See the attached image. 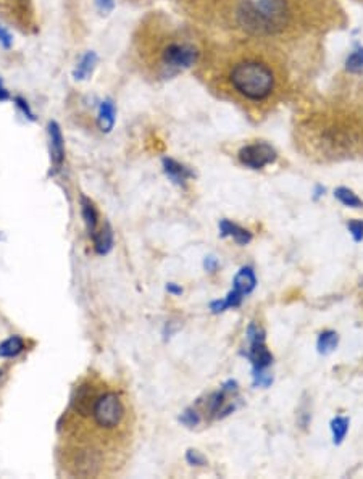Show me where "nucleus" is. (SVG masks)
Here are the masks:
<instances>
[{"label": "nucleus", "instance_id": "21", "mask_svg": "<svg viewBox=\"0 0 363 479\" xmlns=\"http://www.w3.org/2000/svg\"><path fill=\"white\" fill-rule=\"evenodd\" d=\"M346 70L349 73H360L363 70V49H357L347 57Z\"/></svg>", "mask_w": 363, "mask_h": 479}, {"label": "nucleus", "instance_id": "10", "mask_svg": "<svg viewBox=\"0 0 363 479\" xmlns=\"http://www.w3.org/2000/svg\"><path fill=\"white\" fill-rule=\"evenodd\" d=\"M163 171L178 186H186L187 181L194 178V171H191L187 166L181 165L173 158H163Z\"/></svg>", "mask_w": 363, "mask_h": 479}, {"label": "nucleus", "instance_id": "20", "mask_svg": "<svg viewBox=\"0 0 363 479\" xmlns=\"http://www.w3.org/2000/svg\"><path fill=\"white\" fill-rule=\"evenodd\" d=\"M349 431V418L336 417L331 419V432H333V442L336 445L342 444Z\"/></svg>", "mask_w": 363, "mask_h": 479}, {"label": "nucleus", "instance_id": "22", "mask_svg": "<svg viewBox=\"0 0 363 479\" xmlns=\"http://www.w3.org/2000/svg\"><path fill=\"white\" fill-rule=\"evenodd\" d=\"M252 379L255 387H270L273 383V374L268 373V368L260 370V372H252Z\"/></svg>", "mask_w": 363, "mask_h": 479}, {"label": "nucleus", "instance_id": "5", "mask_svg": "<svg viewBox=\"0 0 363 479\" xmlns=\"http://www.w3.org/2000/svg\"><path fill=\"white\" fill-rule=\"evenodd\" d=\"M237 157H239L241 164L247 166V168L262 170L265 168L267 165L275 164L278 153L270 144L257 142V144H250V146L242 147L239 153H237Z\"/></svg>", "mask_w": 363, "mask_h": 479}, {"label": "nucleus", "instance_id": "33", "mask_svg": "<svg viewBox=\"0 0 363 479\" xmlns=\"http://www.w3.org/2000/svg\"><path fill=\"white\" fill-rule=\"evenodd\" d=\"M10 99V94H8V90L3 88L2 81H0V101H8Z\"/></svg>", "mask_w": 363, "mask_h": 479}, {"label": "nucleus", "instance_id": "6", "mask_svg": "<svg viewBox=\"0 0 363 479\" xmlns=\"http://www.w3.org/2000/svg\"><path fill=\"white\" fill-rule=\"evenodd\" d=\"M102 455L94 449H83L75 457V474L81 478H92L100 471Z\"/></svg>", "mask_w": 363, "mask_h": 479}, {"label": "nucleus", "instance_id": "16", "mask_svg": "<svg viewBox=\"0 0 363 479\" xmlns=\"http://www.w3.org/2000/svg\"><path fill=\"white\" fill-rule=\"evenodd\" d=\"M97 62H98L97 53L96 52H88L86 55L81 58V62L78 63V66L75 68V71H73L75 79H78V81L88 79L89 76L92 75V71L96 70Z\"/></svg>", "mask_w": 363, "mask_h": 479}, {"label": "nucleus", "instance_id": "27", "mask_svg": "<svg viewBox=\"0 0 363 479\" xmlns=\"http://www.w3.org/2000/svg\"><path fill=\"white\" fill-rule=\"evenodd\" d=\"M96 3L102 15H109L115 8V0H96Z\"/></svg>", "mask_w": 363, "mask_h": 479}, {"label": "nucleus", "instance_id": "18", "mask_svg": "<svg viewBox=\"0 0 363 479\" xmlns=\"http://www.w3.org/2000/svg\"><path fill=\"white\" fill-rule=\"evenodd\" d=\"M338 344H339L338 333L336 331H323L320 336H318V342H317L318 354L330 355L331 352L336 350Z\"/></svg>", "mask_w": 363, "mask_h": 479}, {"label": "nucleus", "instance_id": "19", "mask_svg": "<svg viewBox=\"0 0 363 479\" xmlns=\"http://www.w3.org/2000/svg\"><path fill=\"white\" fill-rule=\"evenodd\" d=\"M334 197L338 198V200L342 203V205L351 207V209H362L363 207L362 198L349 187H338L334 191Z\"/></svg>", "mask_w": 363, "mask_h": 479}, {"label": "nucleus", "instance_id": "2", "mask_svg": "<svg viewBox=\"0 0 363 479\" xmlns=\"http://www.w3.org/2000/svg\"><path fill=\"white\" fill-rule=\"evenodd\" d=\"M230 83L236 92L249 101H265L276 86L275 73L267 63L258 60H242L230 71Z\"/></svg>", "mask_w": 363, "mask_h": 479}, {"label": "nucleus", "instance_id": "25", "mask_svg": "<svg viewBox=\"0 0 363 479\" xmlns=\"http://www.w3.org/2000/svg\"><path fill=\"white\" fill-rule=\"evenodd\" d=\"M186 460L192 467H204V465H207V460H205L204 455H202L199 450L194 449H189L186 452Z\"/></svg>", "mask_w": 363, "mask_h": 479}, {"label": "nucleus", "instance_id": "1", "mask_svg": "<svg viewBox=\"0 0 363 479\" xmlns=\"http://www.w3.org/2000/svg\"><path fill=\"white\" fill-rule=\"evenodd\" d=\"M289 20L286 0H245L237 8V21L247 33L268 36L280 31Z\"/></svg>", "mask_w": 363, "mask_h": 479}, {"label": "nucleus", "instance_id": "31", "mask_svg": "<svg viewBox=\"0 0 363 479\" xmlns=\"http://www.w3.org/2000/svg\"><path fill=\"white\" fill-rule=\"evenodd\" d=\"M210 310H212V313L215 315H218V313H223V311H226V304H225V299H221V300H213L212 304H210Z\"/></svg>", "mask_w": 363, "mask_h": 479}, {"label": "nucleus", "instance_id": "14", "mask_svg": "<svg viewBox=\"0 0 363 479\" xmlns=\"http://www.w3.org/2000/svg\"><path fill=\"white\" fill-rule=\"evenodd\" d=\"M116 110L111 101H104L98 108V116H97V126L102 133H110L115 126L116 120Z\"/></svg>", "mask_w": 363, "mask_h": 479}, {"label": "nucleus", "instance_id": "24", "mask_svg": "<svg viewBox=\"0 0 363 479\" xmlns=\"http://www.w3.org/2000/svg\"><path fill=\"white\" fill-rule=\"evenodd\" d=\"M349 233L352 234L353 241L355 242H362L363 241V221L360 220H352L347 223Z\"/></svg>", "mask_w": 363, "mask_h": 479}, {"label": "nucleus", "instance_id": "11", "mask_svg": "<svg viewBox=\"0 0 363 479\" xmlns=\"http://www.w3.org/2000/svg\"><path fill=\"white\" fill-rule=\"evenodd\" d=\"M219 236L221 237H232L236 244L239 246H247L252 241V234L247 229L241 228L239 224L231 223L230 220H221L219 221Z\"/></svg>", "mask_w": 363, "mask_h": 479}, {"label": "nucleus", "instance_id": "8", "mask_svg": "<svg viewBox=\"0 0 363 479\" xmlns=\"http://www.w3.org/2000/svg\"><path fill=\"white\" fill-rule=\"evenodd\" d=\"M49 148H51L52 164L58 170L65 160V142L60 126L55 121L49 123Z\"/></svg>", "mask_w": 363, "mask_h": 479}, {"label": "nucleus", "instance_id": "34", "mask_svg": "<svg viewBox=\"0 0 363 479\" xmlns=\"http://www.w3.org/2000/svg\"><path fill=\"white\" fill-rule=\"evenodd\" d=\"M323 194H325V187L317 186V189H315V196H313V198H315V200H317V198H318V197H321Z\"/></svg>", "mask_w": 363, "mask_h": 479}, {"label": "nucleus", "instance_id": "3", "mask_svg": "<svg viewBox=\"0 0 363 479\" xmlns=\"http://www.w3.org/2000/svg\"><path fill=\"white\" fill-rule=\"evenodd\" d=\"M199 60V51L189 42H170L161 49L160 63L168 75L179 73L194 66Z\"/></svg>", "mask_w": 363, "mask_h": 479}, {"label": "nucleus", "instance_id": "12", "mask_svg": "<svg viewBox=\"0 0 363 479\" xmlns=\"http://www.w3.org/2000/svg\"><path fill=\"white\" fill-rule=\"evenodd\" d=\"M232 284H234V287L232 289H236V291L242 294V296H247V294L252 292L255 286H257V278H255L254 270L250 268V266H244V268H241L237 271Z\"/></svg>", "mask_w": 363, "mask_h": 479}, {"label": "nucleus", "instance_id": "9", "mask_svg": "<svg viewBox=\"0 0 363 479\" xmlns=\"http://www.w3.org/2000/svg\"><path fill=\"white\" fill-rule=\"evenodd\" d=\"M250 349L247 352V359L252 363V372H260V370H267L273 363V355L267 349L265 339L260 341L249 342Z\"/></svg>", "mask_w": 363, "mask_h": 479}, {"label": "nucleus", "instance_id": "4", "mask_svg": "<svg viewBox=\"0 0 363 479\" xmlns=\"http://www.w3.org/2000/svg\"><path fill=\"white\" fill-rule=\"evenodd\" d=\"M92 417L100 428L113 429L118 426L124 417L123 402L115 392H105V394L97 397Z\"/></svg>", "mask_w": 363, "mask_h": 479}, {"label": "nucleus", "instance_id": "28", "mask_svg": "<svg viewBox=\"0 0 363 479\" xmlns=\"http://www.w3.org/2000/svg\"><path fill=\"white\" fill-rule=\"evenodd\" d=\"M15 102H16V105L20 107L21 110H23L25 115L28 116V118H29L31 121H34V120H36V118H34V113L31 112V108H29V105H28V102H26L25 99H21V97H15Z\"/></svg>", "mask_w": 363, "mask_h": 479}, {"label": "nucleus", "instance_id": "30", "mask_svg": "<svg viewBox=\"0 0 363 479\" xmlns=\"http://www.w3.org/2000/svg\"><path fill=\"white\" fill-rule=\"evenodd\" d=\"M204 268L210 271V273H215L218 268V260L215 259L213 255H209V257H205V260H204Z\"/></svg>", "mask_w": 363, "mask_h": 479}, {"label": "nucleus", "instance_id": "29", "mask_svg": "<svg viewBox=\"0 0 363 479\" xmlns=\"http://www.w3.org/2000/svg\"><path fill=\"white\" fill-rule=\"evenodd\" d=\"M12 42H13L12 34L8 33V31L3 28V26H0V44H2L5 49H10Z\"/></svg>", "mask_w": 363, "mask_h": 479}, {"label": "nucleus", "instance_id": "13", "mask_svg": "<svg viewBox=\"0 0 363 479\" xmlns=\"http://www.w3.org/2000/svg\"><path fill=\"white\" fill-rule=\"evenodd\" d=\"M94 248L98 255H107L113 248V231H111V226L105 223L100 229H97L96 234L92 236Z\"/></svg>", "mask_w": 363, "mask_h": 479}, {"label": "nucleus", "instance_id": "7", "mask_svg": "<svg viewBox=\"0 0 363 479\" xmlns=\"http://www.w3.org/2000/svg\"><path fill=\"white\" fill-rule=\"evenodd\" d=\"M97 394L94 391V387L91 384H81V386L76 389L73 400H71V406L76 413H79L81 417H89L92 415L94 405H96Z\"/></svg>", "mask_w": 363, "mask_h": 479}, {"label": "nucleus", "instance_id": "23", "mask_svg": "<svg viewBox=\"0 0 363 479\" xmlns=\"http://www.w3.org/2000/svg\"><path fill=\"white\" fill-rule=\"evenodd\" d=\"M179 422L187 428H196L200 423V415L197 413L196 409H186L179 417Z\"/></svg>", "mask_w": 363, "mask_h": 479}, {"label": "nucleus", "instance_id": "32", "mask_svg": "<svg viewBox=\"0 0 363 479\" xmlns=\"http://www.w3.org/2000/svg\"><path fill=\"white\" fill-rule=\"evenodd\" d=\"M167 292L172 294V296H181L183 287L178 286V284H174V283H168L167 284Z\"/></svg>", "mask_w": 363, "mask_h": 479}, {"label": "nucleus", "instance_id": "26", "mask_svg": "<svg viewBox=\"0 0 363 479\" xmlns=\"http://www.w3.org/2000/svg\"><path fill=\"white\" fill-rule=\"evenodd\" d=\"M242 299H244V296L237 292L236 289H232V291L228 292V296L225 297L226 309H236V307H239L242 304Z\"/></svg>", "mask_w": 363, "mask_h": 479}, {"label": "nucleus", "instance_id": "17", "mask_svg": "<svg viewBox=\"0 0 363 479\" xmlns=\"http://www.w3.org/2000/svg\"><path fill=\"white\" fill-rule=\"evenodd\" d=\"M25 349V342L20 336H12L5 339V341L0 344V357L2 359H13V357L20 355Z\"/></svg>", "mask_w": 363, "mask_h": 479}, {"label": "nucleus", "instance_id": "15", "mask_svg": "<svg viewBox=\"0 0 363 479\" xmlns=\"http://www.w3.org/2000/svg\"><path fill=\"white\" fill-rule=\"evenodd\" d=\"M81 215H83L84 223H86L88 233L89 236H94L97 231V224H98V215L96 207H94V203L91 198L88 197H81Z\"/></svg>", "mask_w": 363, "mask_h": 479}]
</instances>
